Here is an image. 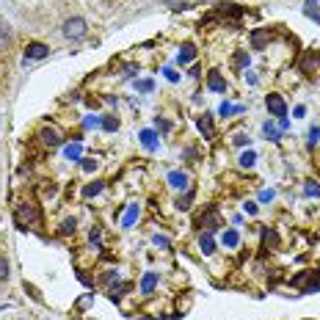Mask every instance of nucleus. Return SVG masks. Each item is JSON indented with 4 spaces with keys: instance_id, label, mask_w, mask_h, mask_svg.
Returning <instances> with one entry per match:
<instances>
[{
    "instance_id": "f257e3e1",
    "label": "nucleus",
    "mask_w": 320,
    "mask_h": 320,
    "mask_svg": "<svg viewBox=\"0 0 320 320\" xmlns=\"http://www.w3.org/2000/svg\"><path fill=\"white\" fill-rule=\"evenodd\" d=\"M64 36L66 39H83L86 36V19L80 17H72L64 22Z\"/></svg>"
},
{
    "instance_id": "f03ea898",
    "label": "nucleus",
    "mask_w": 320,
    "mask_h": 320,
    "mask_svg": "<svg viewBox=\"0 0 320 320\" xmlns=\"http://www.w3.org/2000/svg\"><path fill=\"white\" fill-rule=\"evenodd\" d=\"M265 105H268V111L274 113L279 121L287 119V105H284V100L279 97V94H268V97H265Z\"/></svg>"
},
{
    "instance_id": "7ed1b4c3",
    "label": "nucleus",
    "mask_w": 320,
    "mask_h": 320,
    "mask_svg": "<svg viewBox=\"0 0 320 320\" xmlns=\"http://www.w3.org/2000/svg\"><path fill=\"white\" fill-rule=\"evenodd\" d=\"M17 221L19 224H33V221H39V210H36V204H22V207L17 210Z\"/></svg>"
},
{
    "instance_id": "20e7f679",
    "label": "nucleus",
    "mask_w": 320,
    "mask_h": 320,
    "mask_svg": "<svg viewBox=\"0 0 320 320\" xmlns=\"http://www.w3.org/2000/svg\"><path fill=\"white\" fill-rule=\"evenodd\" d=\"M47 53H50V47H47V44L31 42L28 50H25V58H28V61H39V58H47Z\"/></svg>"
},
{
    "instance_id": "39448f33",
    "label": "nucleus",
    "mask_w": 320,
    "mask_h": 320,
    "mask_svg": "<svg viewBox=\"0 0 320 320\" xmlns=\"http://www.w3.org/2000/svg\"><path fill=\"white\" fill-rule=\"evenodd\" d=\"M207 86L213 88V91H227V80H224V75L218 69H213L207 75Z\"/></svg>"
},
{
    "instance_id": "423d86ee",
    "label": "nucleus",
    "mask_w": 320,
    "mask_h": 320,
    "mask_svg": "<svg viewBox=\"0 0 320 320\" xmlns=\"http://www.w3.org/2000/svg\"><path fill=\"white\" fill-rule=\"evenodd\" d=\"M168 185L171 188H188V174L185 171H171L168 174Z\"/></svg>"
},
{
    "instance_id": "0eeeda50",
    "label": "nucleus",
    "mask_w": 320,
    "mask_h": 320,
    "mask_svg": "<svg viewBox=\"0 0 320 320\" xmlns=\"http://www.w3.org/2000/svg\"><path fill=\"white\" fill-rule=\"evenodd\" d=\"M155 284H158V274H152V270H149V274L141 279V292H144V296H149V292L155 290Z\"/></svg>"
},
{
    "instance_id": "6e6552de",
    "label": "nucleus",
    "mask_w": 320,
    "mask_h": 320,
    "mask_svg": "<svg viewBox=\"0 0 320 320\" xmlns=\"http://www.w3.org/2000/svg\"><path fill=\"white\" fill-rule=\"evenodd\" d=\"M193 56H196V47L188 42V44H182V50H180V56H177V61H180V64H190Z\"/></svg>"
},
{
    "instance_id": "1a4fd4ad",
    "label": "nucleus",
    "mask_w": 320,
    "mask_h": 320,
    "mask_svg": "<svg viewBox=\"0 0 320 320\" xmlns=\"http://www.w3.org/2000/svg\"><path fill=\"white\" fill-rule=\"evenodd\" d=\"M42 141H44L47 146H58L61 144V135L56 130H42Z\"/></svg>"
},
{
    "instance_id": "9d476101",
    "label": "nucleus",
    "mask_w": 320,
    "mask_h": 320,
    "mask_svg": "<svg viewBox=\"0 0 320 320\" xmlns=\"http://www.w3.org/2000/svg\"><path fill=\"white\" fill-rule=\"evenodd\" d=\"M141 144H144L146 149H155V146H158V135H155L152 130H144V133H141Z\"/></svg>"
},
{
    "instance_id": "9b49d317",
    "label": "nucleus",
    "mask_w": 320,
    "mask_h": 320,
    "mask_svg": "<svg viewBox=\"0 0 320 320\" xmlns=\"http://www.w3.org/2000/svg\"><path fill=\"white\" fill-rule=\"evenodd\" d=\"M202 224H207V229L218 227V213L215 210H207V215H202Z\"/></svg>"
},
{
    "instance_id": "f8f14e48",
    "label": "nucleus",
    "mask_w": 320,
    "mask_h": 320,
    "mask_svg": "<svg viewBox=\"0 0 320 320\" xmlns=\"http://www.w3.org/2000/svg\"><path fill=\"white\" fill-rule=\"evenodd\" d=\"M199 246H202L204 254H213V251H215V243H213V237H210V235H202L199 237Z\"/></svg>"
},
{
    "instance_id": "ddd939ff",
    "label": "nucleus",
    "mask_w": 320,
    "mask_h": 320,
    "mask_svg": "<svg viewBox=\"0 0 320 320\" xmlns=\"http://www.w3.org/2000/svg\"><path fill=\"white\" fill-rule=\"evenodd\" d=\"M265 39H268V33H265V31H254V36H251L254 50H262V47H265Z\"/></svg>"
},
{
    "instance_id": "4468645a",
    "label": "nucleus",
    "mask_w": 320,
    "mask_h": 320,
    "mask_svg": "<svg viewBox=\"0 0 320 320\" xmlns=\"http://www.w3.org/2000/svg\"><path fill=\"white\" fill-rule=\"evenodd\" d=\"M138 218V204H133L130 210H127V215L121 218V227H133V221Z\"/></svg>"
},
{
    "instance_id": "2eb2a0df",
    "label": "nucleus",
    "mask_w": 320,
    "mask_h": 320,
    "mask_svg": "<svg viewBox=\"0 0 320 320\" xmlns=\"http://www.w3.org/2000/svg\"><path fill=\"white\" fill-rule=\"evenodd\" d=\"M237 240H240V235H237L235 229H229V232L224 235V246H229V249H235V246H237Z\"/></svg>"
},
{
    "instance_id": "dca6fc26",
    "label": "nucleus",
    "mask_w": 320,
    "mask_h": 320,
    "mask_svg": "<svg viewBox=\"0 0 320 320\" xmlns=\"http://www.w3.org/2000/svg\"><path fill=\"white\" fill-rule=\"evenodd\" d=\"M199 130H202V133H204V135H207V138H210V135H213V119H210V116L199 119Z\"/></svg>"
},
{
    "instance_id": "f3484780",
    "label": "nucleus",
    "mask_w": 320,
    "mask_h": 320,
    "mask_svg": "<svg viewBox=\"0 0 320 320\" xmlns=\"http://www.w3.org/2000/svg\"><path fill=\"white\" fill-rule=\"evenodd\" d=\"M80 152H83V146H80V144H69V146H66V158H69V160H78Z\"/></svg>"
},
{
    "instance_id": "a211bd4d",
    "label": "nucleus",
    "mask_w": 320,
    "mask_h": 320,
    "mask_svg": "<svg viewBox=\"0 0 320 320\" xmlns=\"http://www.w3.org/2000/svg\"><path fill=\"white\" fill-rule=\"evenodd\" d=\"M254 160H257L254 152H243V155H240V166H243V168H251V166H254Z\"/></svg>"
},
{
    "instance_id": "6ab92c4d",
    "label": "nucleus",
    "mask_w": 320,
    "mask_h": 320,
    "mask_svg": "<svg viewBox=\"0 0 320 320\" xmlns=\"http://www.w3.org/2000/svg\"><path fill=\"white\" fill-rule=\"evenodd\" d=\"M6 279H9V260H6V257H0V284H3Z\"/></svg>"
},
{
    "instance_id": "aec40b11",
    "label": "nucleus",
    "mask_w": 320,
    "mask_h": 320,
    "mask_svg": "<svg viewBox=\"0 0 320 320\" xmlns=\"http://www.w3.org/2000/svg\"><path fill=\"white\" fill-rule=\"evenodd\" d=\"M102 127H105L108 133H113V130H116V127H119V121L113 119V116H105V119H102Z\"/></svg>"
},
{
    "instance_id": "412c9836",
    "label": "nucleus",
    "mask_w": 320,
    "mask_h": 320,
    "mask_svg": "<svg viewBox=\"0 0 320 320\" xmlns=\"http://www.w3.org/2000/svg\"><path fill=\"white\" fill-rule=\"evenodd\" d=\"M100 190H102V182H94V185H88V188H86V196H97Z\"/></svg>"
},
{
    "instance_id": "4be33fe9",
    "label": "nucleus",
    "mask_w": 320,
    "mask_h": 320,
    "mask_svg": "<svg viewBox=\"0 0 320 320\" xmlns=\"http://www.w3.org/2000/svg\"><path fill=\"white\" fill-rule=\"evenodd\" d=\"M9 42H11L9 31H6V28H3V25H0V47H6V44H9Z\"/></svg>"
},
{
    "instance_id": "5701e85b",
    "label": "nucleus",
    "mask_w": 320,
    "mask_h": 320,
    "mask_svg": "<svg viewBox=\"0 0 320 320\" xmlns=\"http://www.w3.org/2000/svg\"><path fill=\"white\" fill-rule=\"evenodd\" d=\"M61 232H64V235H75V218H69V221H64V227H61Z\"/></svg>"
},
{
    "instance_id": "b1692460",
    "label": "nucleus",
    "mask_w": 320,
    "mask_h": 320,
    "mask_svg": "<svg viewBox=\"0 0 320 320\" xmlns=\"http://www.w3.org/2000/svg\"><path fill=\"white\" fill-rule=\"evenodd\" d=\"M265 133H268V135H270V138H274V141H279V130H276L274 125H270V121H268V125H265Z\"/></svg>"
},
{
    "instance_id": "393cba45",
    "label": "nucleus",
    "mask_w": 320,
    "mask_h": 320,
    "mask_svg": "<svg viewBox=\"0 0 320 320\" xmlns=\"http://www.w3.org/2000/svg\"><path fill=\"white\" fill-rule=\"evenodd\" d=\"M190 199H193V193H188L185 199H180V202H177V207H180V210H188V207H190Z\"/></svg>"
},
{
    "instance_id": "a878e982",
    "label": "nucleus",
    "mask_w": 320,
    "mask_h": 320,
    "mask_svg": "<svg viewBox=\"0 0 320 320\" xmlns=\"http://www.w3.org/2000/svg\"><path fill=\"white\" fill-rule=\"evenodd\" d=\"M306 196H320V185H306Z\"/></svg>"
},
{
    "instance_id": "bb28decb",
    "label": "nucleus",
    "mask_w": 320,
    "mask_h": 320,
    "mask_svg": "<svg viewBox=\"0 0 320 320\" xmlns=\"http://www.w3.org/2000/svg\"><path fill=\"white\" fill-rule=\"evenodd\" d=\"M138 88H141V91H152V80H141Z\"/></svg>"
},
{
    "instance_id": "cd10ccee",
    "label": "nucleus",
    "mask_w": 320,
    "mask_h": 320,
    "mask_svg": "<svg viewBox=\"0 0 320 320\" xmlns=\"http://www.w3.org/2000/svg\"><path fill=\"white\" fill-rule=\"evenodd\" d=\"M235 61H237V66H246V64H249V56H246V53H240Z\"/></svg>"
},
{
    "instance_id": "c85d7f7f",
    "label": "nucleus",
    "mask_w": 320,
    "mask_h": 320,
    "mask_svg": "<svg viewBox=\"0 0 320 320\" xmlns=\"http://www.w3.org/2000/svg\"><path fill=\"white\" fill-rule=\"evenodd\" d=\"M235 144H237V146H246L249 138H246V135H235Z\"/></svg>"
},
{
    "instance_id": "c756f323",
    "label": "nucleus",
    "mask_w": 320,
    "mask_h": 320,
    "mask_svg": "<svg viewBox=\"0 0 320 320\" xmlns=\"http://www.w3.org/2000/svg\"><path fill=\"white\" fill-rule=\"evenodd\" d=\"M155 125H158V127H160V130H168V127H171V125H168V121H166V119H160V116H158V121H155Z\"/></svg>"
},
{
    "instance_id": "7c9ffc66",
    "label": "nucleus",
    "mask_w": 320,
    "mask_h": 320,
    "mask_svg": "<svg viewBox=\"0 0 320 320\" xmlns=\"http://www.w3.org/2000/svg\"><path fill=\"white\" fill-rule=\"evenodd\" d=\"M94 166H97L94 160H83V168H86V171H94Z\"/></svg>"
},
{
    "instance_id": "2f4dec72",
    "label": "nucleus",
    "mask_w": 320,
    "mask_h": 320,
    "mask_svg": "<svg viewBox=\"0 0 320 320\" xmlns=\"http://www.w3.org/2000/svg\"><path fill=\"white\" fill-rule=\"evenodd\" d=\"M274 199V190H262V202H270Z\"/></svg>"
},
{
    "instance_id": "473e14b6",
    "label": "nucleus",
    "mask_w": 320,
    "mask_h": 320,
    "mask_svg": "<svg viewBox=\"0 0 320 320\" xmlns=\"http://www.w3.org/2000/svg\"><path fill=\"white\" fill-rule=\"evenodd\" d=\"M155 243H158V246H168V237H160L158 235V237H155Z\"/></svg>"
},
{
    "instance_id": "72a5a7b5",
    "label": "nucleus",
    "mask_w": 320,
    "mask_h": 320,
    "mask_svg": "<svg viewBox=\"0 0 320 320\" xmlns=\"http://www.w3.org/2000/svg\"><path fill=\"white\" fill-rule=\"evenodd\" d=\"M246 213H251V215L257 213V204H254V202H249V204H246Z\"/></svg>"
},
{
    "instance_id": "f704fd0d",
    "label": "nucleus",
    "mask_w": 320,
    "mask_h": 320,
    "mask_svg": "<svg viewBox=\"0 0 320 320\" xmlns=\"http://www.w3.org/2000/svg\"><path fill=\"white\" fill-rule=\"evenodd\" d=\"M317 138H320V130H312V133H309V141H312V144H315Z\"/></svg>"
},
{
    "instance_id": "c9c22d12",
    "label": "nucleus",
    "mask_w": 320,
    "mask_h": 320,
    "mask_svg": "<svg viewBox=\"0 0 320 320\" xmlns=\"http://www.w3.org/2000/svg\"><path fill=\"white\" fill-rule=\"evenodd\" d=\"M166 78H168V80H171V83H174V80H177V72H174V69H166Z\"/></svg>"
}]
</instances>
